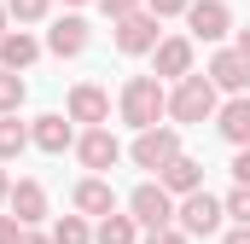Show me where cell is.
<instances>
[{
    "mask_svg": "<svg viewBox=\"0 0 250 244\" xmlns=\"http://www.w3.org/2000/svg\"><path fill=\"white\" fill-rule=\"evenodd\" d=\"M151 53H157V76H163V81L192 76V41H187V35H169V41H157Z\"/></svg>",
    "mask_w": 250,
    "mask_h": 244,
    "instance_id": "cell-12",
    "label": "cell"
},
{
    "mask_svg": "<svg viewBox=\"0 0 250 244\" xmlns=\"http://www.w3.org/2000/svg\"><path fill=\"white\" fill-rule=\"evenodd\" d=\"M18 233H23V221L18 215H0V244H18Z\"/></svg>",
    "mask_w": 250,
    "mask_h": 244,
    "instance_id": "cell-29",
    "label": "cell"
},
{
    "mask_svg": "<svg viewBox=\"0 0 250 244\" xmlns=\"http://www.w3.org/2000/svg\"><path fill=\"white\" fill-rule=\"evenodd\" d=\"M53 244H93V233H87L82 215H59L53 221Z\"/></svg>",
    "mask_w": 250,
    "mask_h": 244,
    "instance_id": "cell-21",
    "label": "cell"
},
{
    "mask_svg": "<svg viewBox=\"0 0 250 244\" xmlns=\"http://www.w3.org/2000/svg\"><path fill=\"white\" fill-rule=\"evenodd\" d=\"M221 215H227V203H221V198H209L204 186L187 192V198L175 203V227H181L187 239H209V233L221 227Z\"/></svg>",
    "mask_w": 250,
    "mask_h": 244,
    "instance_id": "cell-3",
    "label": "cell"
},
{
    "mask_svg": "<svg viewBox=\"0 0 250 244\" xmlns=\"http://www.w3.org/2000/svg\"><path fill=\"white\" fill-rule=\"evenodd\" d=\"M146 244H192L181 227H146Z\"/></svg>",
    "mask_w": 250,
    "mask_h": 244,
    "instance_id": "cell-25",
    "label": "cell"
},
{
    "mask_svg": "<svg viewBox=\"0 0 250 244\" xmlns=\"http://www.w3.org/2000/svg\"><path fill=\"white\" fill-rule=\"evenodd\" d=\"M146 6H151V12H157V18H175V12H187L192 0H146Z\"/></svg>",
    "mask_w": 250,
    "mask_h": 244,
    "instance_id": "cell-28",
    "label": "cell"
},
{
    "mask_svg": "<svg viewBox=\"0 0 250 244\" xmlns=\"http://www.w3.org/2000/svg\"><path fill=\"white\" fill-rule=\"evenodd\" d=\"M204 76H209L221 93H245V87H250V59L239 53V47H227V53H215V59H209Z\"/></svg>",
    "mask_w": 250,
    "mask_h": 244,
    "instance_id": "cell-9",
    "label": "cell"
},
{
    "mask_svg": "<svg viewBox=\"0 0 250 244\" xmlns=\"http://www.w3.org/2000/svg\"><path fill=\"white\" fill-rule=\"evenodd\" d=\"M239 53H245V59H250V29H239Z\"/></svg>",
    "mask_w": 250,
    "mask_h": 244,
    "instance_id": "cell-33",
    "label": "cell"
},
{
    "mask_svg": "<svg viewBox=\"0 0 250 244\" xmlns=\"http://www.w3.org/2000/svg\"><path fill=\"white\" fill-rule=\"evenodd\" d=\"M227 215L250 227V186H233V198H227Z\"/></svg>",
    "mask_w": 250,
    "mask_h": 244,
    "instance_id": "cell-24",
    "label": "cell"
},
{
    "mask_svg": "<svg viewBox=\"0 0 250 244\" xmlns=\"http://www.w3.org/2000/svg\"><path fill=\"white\" fill-rule=\"evenodd\" d=\"M76 157H82V169H93V175H105V169H117V157H123V145H117V134L99 122V128H87L82 140H76Z\"/></svg>",
    "mask_w": 250,
    "mask_h": 244,
    "instance_id": "cell-6",
    "label": "cell"
},
{
    "mask_svg": "<svg viewBox=\"0 0 250 244\" xmlns=\"http://www.w3.org/2000/svg\"><path fill=\"white\" fill-rule=\"evenodd\" d=\"M128 215L140 221V227H175V192L163 181H146L128 192Z\"/></svg>",
    "mask_w": 250,
    "mask_h": 244,
    "instance_id": "cell-4",
    "label": "cell"
},
{
    "mask_svg": "<svg viewBox=\"0 0 250 244\" xmlns=\"http://www.w3.org/2000/svg\"><path fill=\"white\" fill-rule=\"evenodd\" d=\"M18 244H53V233H35V227H23V233H18Z\"/></svg>",
    "mask_w": 250,
    "mask_h": 244,
    "instance_id": "cell-30",
    "label": "cell"
},
{
    "mask_svg": "<svg viewBox=\"0 0 250 244\" xmlns=\"http://www.w3.org/2000/svg\"><path fill=\"white\" fill-rule=\"evenodd\" d=\"M117 47H123V53H151V47H157V12H151V6L117 18Z\"/></svg>",
    "mask_w": 250,
    "mask_h": 244,
    "instance_id": "cell-7",
    "label": "cell"
},
{
    "mask_svg": "<svg viewBox=\"0 0 250 244\" xmlns=\"http://www.w3.org/2000/svg\"><path fill=\"white\" fill-rule=\"evenodd\" d=\"M163 111H169L163 76H128V81H123V122H128V128H151Z\"/></svg>",
    "mask_w": 250,
    "mask_h": 244,
    "instance_id": "cell-1",
    "label": "cell"
},
{
    "mask_svg": "<svg viewBox=\"0 0 250 244\" xmlns=\"http://www.w3.org/2000/svg\"><path fill=\"white\" fill-rule=\"evenodd\" d=\"M6 203H12V215H18L23 227H35V221H47V186H41V181H18Z\"/></svg>",
    "mask_w": 250,
    "mask_h": 244,
    "instance_id": "cell-15",
    "label": "cell"
},
{
    "mask_svg": "<svg viewBox=\"0 0 250 244\" xmlns=\"http://www.w3.org/2000/svg\"><path fill=\"white\" fill-rule=\"evenodd\" d=\"M99 6H105V18H111V23H117V18H128V12H140V6H146V0H99Z\"/></svg>",
    "mask_w": 250,
    "mask_h": 244,
    "instance_id": "cell-26",
    "label": "cell"
},
{
    "mask_svg": "<svg viewBox=\"0 0 250 244\" xmlns=\"http://www.w3.org/2000/svg\"><path fill=\"white\" fill-rule=\"evenodd\" d=\"M215 128H221V140L250 145V93H233V99L215 111Z\"/></svg>",
    "mask_w": 250,
    "mask_h": 244,
    "instance_id": "cell-14",
    "label": "cell"
},
{
    "mask_svg": "<svg viewBox=\"0 0 250 244\" xmlns=\"http://www.w3.org/2000/svg\"><path fill=\"white\" fill-rule=\"evenodd\" d=\"M87 23L82 18H59L53 29H47V53H59V59H76V53H87Z\"/></svg>",
    "mask_w": 250,
    "mask_h": 244,
    "instance_id": "cell-16",
    "label": "cell"
},
{
    "mask_svg": "<svg viewBox=\"0 0 250 244\" xmlns=\"http://www.w3.org/2000/svg\"><path fill=\"white\" fill-rule=\"evenodd\" d=\"M35 59H41V41L35 35H23V29L18 35H0V64L6 70H29Z\"/></svg>",
    "mask_w": 250,
    "mask_h": 244,
    "instance_id": "cell-18",
    "label": "cell"
},
{
    "mask_svg": "<svg viewBox=\"0 0 250 244\" xmlns=\"http://www.w3.org/2000/svg\"><path fill=\"white\" fill-rule=\"evenodd\" d=\"M157 181L169 186L175 198H187V192H198V186H204V163H198V157H187V151H181V157H169V163L157 169Z\"/></svg>",
    "mask_w": 250,
    "mask_h": 244,
    "instance_id": "cell-13",
    "label": "cell"
},
{
    "mask_svg": "<svg viewBox=\"0 0 250 244\" xmlns=\"http://www.w3.org/2000/svg\"><path fill=\"white\" fill-rule=\"evenodd\" d=\"M128 157H134L140 169H151V175H157V169H163L169 157H181V134H175V128H157V122H151V128H140V140H134V151H128Z\"/></svg>",
    "mask_w": 250,
    "mask_h": 244,
    "instance_id": "cell-5",
    "label": "cell"
},
{
    "mask_svg": "<svg viewBox=\"0 0 250 244\" xmlns=\"http://www.w3.org/2000/svg\"><path fill=\"white\" fill-rule=\"evenodd\" d=\"M23 93H29V87H23V76L0 64V117H6V111H18V105H23Z\"/></svg>",
    "mask_w": 250,
    "mask_h": 244,
    "instance_id": "cell-22",
    "label": "cell"
},
{
    "mask_svg": "<svg viewBox=\"0 0 250 244\" xmlns=\"http://www.w3.org/2000/svg\"><path fill=\"white\" fill-rule=\"evenodd\" d=\"M6 198H12V181H6V169H0V203H6Z\"/></svg>",
    "mask_w": 250,
    "mask_h": 244,
    "instance_id": "cell-32",
    "label": "cell"
},
{
    "mask_svg": "<svg viewBox=\"0 0 250 244\" xmlns=\"http://www.w3.org/2000/svg\"><path fill=\"white\" fill-rule=\"evenodd\" d=\"M76 209H82V215H111V209H117V192H111V181L87 175V181L76 186Z\"/></svg>",
    "mask_w": 250,
    "mask_h": 244,
    "instance_id": "cell-17",
    "label": "cell"
},
{
    "mask_svg": "<svg viewBox=\"0 0 250 244\" xmlns=\"http://www.w3.org/2000/svg\"><path fill=\"white\" fill-rule=\"evenodd\" d=\"M233 181L250 186V145H239V157H233Z\"/></svg>",
    "mask_w": 250,
    "mask_h": 244,
    "instance_id": "cell-27",
    "label": "cell"
},
{
    "mask_svg": "<svg viewBox=\"0 0 250 244\" xmlns=\"http://www.w3.org/2000/svg\"><path fill=\"white\" fill-rule=\"evenodd\" d=\"M6 12H12L18 23H41V18L53 12V0H6Z\"/></svg>",
    "mask_w": 250,
    "mask_h": 244,
    "instance_id": "cell-23",
    "label": "cell"
},
{
    "mask_svg": "<svg viewBox=\"0 0 250 244\" xmlns=\"http://www.w3.org/2000/svg\"><path fill=\"white\" fill-rule=\"evenodd\" d=\"M134 239H140V221H134V215H117V209H111V215H99L93 244H134Z\"/></svg>",
    "mask_w": 250,
    "mask_h": 244,
    "instance_id": "cell-19",
    "label": "cell"
},
{
    "mask_svg": "<svg viewBox=\"0 0 250 244\" xmlns=\"http://www.w3.org/2000/svg\"><path fill=\"white\" fill-rule=\"evenodd\" d=\"M64 6H87V0H64Z\"/></svg>",
    "mask_w": 250,
    "mask_h": 244,
    "instance_id": "cell-35",
    "label": "cell"
},
{
    "mask_svg": "<svg viewBox=\"0 0 250 244\" xmlns=\"http://www.w3.org/2000/svg\"><path fill=\"white\" fill-rule=\"evenodd\" d=\"M6 18H12V12H0V35H6Z\"/></svg>",
    "mask_w": 250,
    "mask_h": 244,
    "instance_id": "cell-34",
    "label": "cell"
},
{
    "mask_svg": "<svg viewBox=\"0 0 250 244\" xmlns=\"http://www.w3.org/2000/svg\"><path fill=\"white\" fill-rule=\"evenodd\" d=\"M187 23L198 41H221L227 29H233V12H227V0H192L187 6Z\"/></svg>",
    "mask_w": 250,
    "mask_h": 244,
    "instance_id": "cell-8",
    "label": "cell"
},
{
    "mask_svg": "<svg viewBox=\"0 0 250 244\" xmlns=\"http://www.w3.org/2000/svg\"><path fill=\"white\" fill-rule=\"evenodd\" d=\"M23 145H29V128L18 122V111H6L0 117V157H18Z\"/></svg>",
    "mask_w": 250,
    "mask_h": 244,
    "instance_id": "cell-20",
    "label": "cell"
},
{
    "mask_svg": "<svg viewBox=\"0 0 250 244\" xmlns=\"http://www.w3.org/2000/svg\"><path fill=\"white\" fill-rule=\"evenodd\" d=\"M29 145H41L47 157H59V151H70V145H76V128H70L59 111H47V117L29 122Z\"/></svg>",
    "mask_w": 250,
    "mask_h": 244,
    "instance_id": "cell-11",
    "label": "cell"
},
{
    "mask_svg": "<svg viewBox=\"0 0 250 244\" xmlns=\"http://www.w3.org/2000/svg\"><path fill=\"white\" fill-rule=\"evenodd\" d=\"M169 117L175 122H204V117H215V81L209 76H181L175 81V93H169Z\"/></svg>",
    "mask_w": 250,
    "mask_h": 244,
    "instance_id": "cell-2",
    "label": "cell"
},
{
    "mask_svg": "<svg viewBox=\"0 0 250 244\" xmlns=\"http://www.w3.org/2000/svg\"><path fill=\"white\" fill-rule=\"evenodd\" d=\"M221 244H250V227H245V221H239V227H233V233H227V239H221Z\"/></svg>",
    "mask_w": 250,
    "mask_h": 244,
    "instance_id": "cell-31",
    "label": "cell"
},
{
    "mask_svg": "<svg viewBox=\"0 0 250 244\" xmlns=\"http://www.w3.org/2000/svg\"><path fill=\"white\" fill-rule=\"evenodd\" d=\"M70 122H87V128L111 122V93H105V87H93V81L70 87Z\"/></svg>",
    "mask_w": 250,
    "mask_h": 244,
    "instance_id": "cell-10",
    "label": "cell"
}]
</instances>
